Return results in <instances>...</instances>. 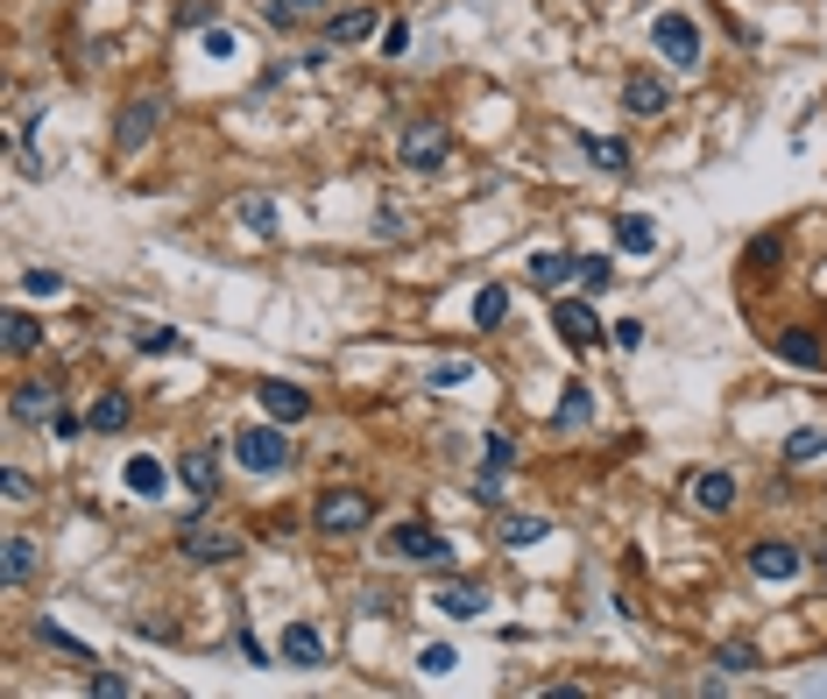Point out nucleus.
Masks as SVG:
<instances>
[{
	"mask_svg": "<svg viewBox=\"0 0 827 699\" xmlns=\"http://www.w3.org/2000/svg\"><path fill=\"white\" fill-rule=\"evenodd\" d=\"M382 558H396V566H453V537L432 530V523H390Z\"/></svg>",
	"mask_w": 827,
	"mask_h": 699,
	"instance_id": "f257e3e1",
	"label": "nucleus"
},
{
	"mask_svg": "<svg viewBox=\"0 0 827 699\" xmlns=\"http://www.w3.org/2000/svg\"><path fill=\"white\" fill-rule=\"evenodd\" d=\"M369 523H375V502L361 495V488H325L312 502V530L319 537H361Z\"/></svg>",
	"mask_w": 827,
	"mask_h": 699,
	"instance_id": "f03ea898",
	"label": "nucleus"
},
{
	"mask_svg": "<svg viewBox=\"0 0 827 699\" xmlns=\"http://www.w3.org/2000/svg\"><path fill=\"white\" fill-rule=\"evenodd\" d=\"M234 459L248 466V474H283L291 466V424H248V432L234 438Z\"/></svg>",
	"mask_w": 827,
	"mask_h": 699,
	"instance_id": "7ed1b4c3",
	"label": "nucleus"
},
{
	"mask_svg": "<svg viewBox=\"0 0 827 699\" xmlns=\"http://www.w3.org/2000/svg\"><path fill=\"white\" fill-rule=\"evenodd\" d=\"M396 155H403V170L432 178V170L453 163V128L446 121H411V128H403V142H396Z\"/></svg>",
	"mask_w": 827,
	"mask_h": 699,
	"instance_id": "20e7f679",
	"label": "nucleus"
},
{
	"mask_svg": "<svg viewBox=\"0 0 827 699\" xmlns=\"http://www.w3.org/2000/svg\"><path fill=\"white\" fill-rule=\"evenodd\" d=\"M178 551L191 558V566H226V558H241V537L234 530H213V523H205V502H191V523H184Z\"/></svg>",
	"mask_w": 827,
	"mask_h": 699,
	"instance_id": "39448f33",
	"label": "nucleus"
},
{
	"mask_svg": "<svg viewBox=\"0 0 827 699\" xmlns=\"http://www.w3.org/2000/svg\"><path fill=\"white\" fill-rule=\"evenodd\" d=\"M650 43H658V57L672 71H694L700 64V29H694V14H658L650 22Z\"/></svg>",
	"mask_w": 827,
	"mask_h": 699,
	"instance_id": "423d86ee",
	"label": "nucleus"
},
{
	"mask_svg": "<svg viewBox=\"0 0 827 699\" xmlns=\"http://www.w3.org/2000/svg\"><path fill=\"white\" fill-rule=\"evenodd\" d=\"M679 488H686V502H694L700 516H728V509H736V474H728V466H694Z\"/></svg>",
	"mask_w": 827,
	"mask_h": 699,
	"instance_id": "0eeeda50",
	"label": "nucleus"
},
{
	"mask_svg": "<svg viewBox=\"0 0 827 699\" xmlns=\"http://www.w3.org/2000/svg\"><path fill=\"white\" fill-rule=\"evenodd\" d=\"M157 128H163V100H157V92H134V100L121 107V121H113V149L134 155V149L149 142V134H157Z\"/></svg>",
	"mask_w": 827,
	"mask_h": 699,
	"instance_id": "6e6552de",
	"label": "nucleus"
},
{
	"mask_svg": "<svg viewBox=\"0 0 827 699\" xmlns=\"http://www.w3.org/2000/svg\"><path fill=\"white\" fill-rule=\"evenodd\" d=\"M552 333H559L573 354H587V346H602L608 325L594 318V304H587V297H559V304H552Z\"/></svg>",
	"mask_w": 827,
	"mask_h": 699,
	"instance_id": "1a4fd4ad",
	"label": "nucleus"
},
{
	"mask_svg": "<svg viewBox=\"0 0 827 699\" xmlns=\"http://www.w3.org/2000/svg\"><path fill=\"white\" fill-rule=\"evenodd\" d=\"M749 573H757L764 587H793V579L806 573V551H799V544L764 537V544H749Z\"/></svg>",
	"mask_w": 827,
	"mask_h": 699,
	"instance_id": "9d476101",
	"label": "nucleus"
},
{
	"mask_svg": "<svg viewBox=\"0 0 827 699\" xmlns=\"http://www.w3.org/2000/svg\"><path fill=\"white\" fill-rule=\"evenodd\" d=\"M432 608L453 615V621H481V615H488V587H481V579H438Z\"/></svg>",
	"mask_w": 827,
	"mask_h": 699,
	"instance_id": "9b49d317",
	"label": "nucleus"
},
{
	"mask_svg": "<svg viewBox=\"0 0 827 699\" xmlns=\"http://www.w3.org/2000/svg\"><path fill=\"white\" fill-rule=\"evenodd\" d=\"M623 107L637 113V121H658V113L672 107V85L658 71H623Z\"/></svg>",
	"mask_w": 827,
	"mask_h": 699,
	"instance_id": "f8f14e48",
	"label": "nucleus"
},
{
	"mask_svg": "<svg viewBox=\"0 0 827 699\" xmlns=\"http://www.w3.org/2000/svg\"><path fill=\"white\" fill-rule=\"evenodd\" d=\"M178 480L191 488V502H213L220 495V453L213 445H191V453L178 459Z\"/></svg>",
	"mask_w": 827,
	"mask_h": 699,
	"instance_id": "ddd939ff",
	"label": "nucleus"
},
{
	"mask_svg": "<svg viewBox=\"0 0 827 699\" xmlns=\"http://www.w3.org/2000/svg\"><path fill=\"white\" fill-rule=\"evenodd\" d=\"M255 396H262V417H276V424H304V417H312V396H304L297 382H262Z\"/></svg>",
	"mask_w": 827,
	"mask_h": 699,
	"instance_id": "4468645a",
	"label": "nucleus"
},
{
	"mask_svg": "<svg viewBox=\"0 0 827 699\" xmlns=\"http://www.w3.org/2000/svg\"><path fill=\"white\" fill-rule=\"evenodd\" d=\"M57 411H64V403H57L50 382H22V388L8 396V417H14V424H50Z\"/></svg>",
	"mask_w": 827,
	"mask_h": 699,
	"instance_id": "2eb2a0df",
	"label": "nucleus"
},
{
	"mask_svg": "<svg viewBox=\"0 0 827 699\" xmlns=\"http://www.w3.org/2000/svg\"><path fill=\"white\" fill-rule=\"evenodd\" d=\"M276 650H283V665H297V671H319L325 665V636L312 629V621H291Z\"/></svg>",
	"mask_w": 827,
	"mask_h": 699,
	"instance_id": "dca6fc26",
	"label": "nucleus"
},
{
	"mask_svg": "<svg viewBox=\"0 0 827 699\" xmlns=\"http://www.w3.org/2000/svg\"><path fill=\"white\" fill-rule=\"evenodd\" d=\"M369 36H375V8H340V14H325V50L369 43Z\"/></svg>",
	"mask_w": 827,
	"mask_h": 699,
	"instance_id": "f3484780",
	"label": "nucleus"
},
{
	"mask_svg": "<svg viewBox=\"0 0 827 699\" xmlns=\"http://www.w3.org/2000/svg\"><path fill=\"white\" fill-rule=\"evenodd\" d=\"M128 417H134V403H128V388H100L92 396V411H85V424L100 438H113V432H128Z\"/></svg>",
	"mask_w": 827,
	"mask_h": 699,
	"instance_id": "a211bd4d",
	"label": "nucleus"
},
{
	"mask_svg": "<svg viewBox=\"0 0 827 699\" xmlns=\"http://www.w3.org/2000/svg\"><path fill=\"white\" fill-rule=\"evenodd\" d=\"M531 283L559 297L566 283H581V255H552V247H545V255H531Z\"/></svg>",
	"mask_w": 827,
	"mask_h": 699,
	"instance_id": "6ab92c4d",
	"label": "nucleus"
},
{
	"mask_svg": "<svg viewBox=\"0 0 827 699\" xmlns=\"http://www.w3.org/2000/svg\"><path fill=\"white\" fill-rule=\"evenodd\" d=\"M778 361L785 367H820L827 346H820V333H806V325H785V333H778Z\"/></svg>",
	"mask_w": 827,
	"mask_h": 699,
	"instance_id": "aec40b11",
	"label": "nucleus"
},
{
	"mask_svg": "<svg viewBox=\"0 0 827 699\" xmlns=\"http://www.w3.org/2000/svg\"><path fill=\"white\" fill-rule=\"evenodd\" d=\"M121 480H128V495H163V488H170V466H163L157 453H134V459L121 466Z\"/></svg>",
	"mask_w": 827,
	"mask_h": 699,
	"instance_id": "412c9836",
	"label": "nucleus"
},
{
	"mask_svg": "<svg viewBox=\"0 0 827 699\" xmlns=\"http://www.w3.org/2000/svg\"><path fill=\"white\" fill-rule=\"evenodd\" d=\"M615 247H623V255H650V247H658L650 212H615Z\"/></svg>",
	"mask_w": 827,
	"mask_h": 699,
	"instance_id": "4be33fe9",
	"label": "nucleus"
},
{
	"mask_svg": "<svg viewBox=\"0 0 827 699\" xmlns=\"http://www.w3.org/2000/svg\"><path fill=\"white\" fill-rule=\"evenodd\" d=\"M552 424H559V432H587V424H594V388H587V382H566V396H559V411H552Z\"/></svg>",
	"mask_w": 827,
	"mask_h": 699,
	"instance_id": "5701e85b",
	"label": "nucleus"
},
{
	"mask_svg": "<svg viewBox=\"0 0 827 699\" xmlns=\"http://www.w3.org/2000/svg\"><path fill=\"white\" fill-rule=\"evenodd\" d=\"M581 155L602 170V178H623L629 170V142H608V134H581Z\"/></svg>",
	"mask_w": 827,
	"mask_h": 699,
	"instance_id": "b1692460",
	"label": "nucleus"
},
{
	"mask_svg": "<svg viewBox=\"0 0 827 699\" xmlns=\"http://www.w3.org/2000/svg\"><path fill=\"white\" fill-rule=\"evenodd\" d=\"M325 8H333V0H262V22L283 36V29H297L304 14H325Z\"/></svg>",
	"mask_w": 827,
	"mask_h": 699,
	"instance_id": "393cba45",
	"label": "nucleus"
},
{
	"mask_svg": "<svg viewBox=\"0 0 827 699\" xmlns=\"http://www.w3.org/2000/svg\"><path fill=\"white\" fill-rule=\"evenodd\" d=\"M0 573H8V587H29V579H36V544L8 537V544H0Z\"/></svg>",
	"mask_w": 827,
	"mask_h": 699,
	"instance_id": "a878e982",
	"label": "nucleus"
},
{
	"mask_svg": "<svg viewBox=\"0 0 827 699\" xmlns=\"http://www.w3.org/2000/svg\"><path fill=\"white\" fill-rule=\"evenodd\" d=\"M474 325H481V333H495V325H510V290H503V283L474 290Z\"/></svg>",
	"mask_w": 827,
	"mask_h": 699,
	"instance_id": "bb28decb",
	"label": "nucleus"
},
{
	"mask_svg": "<svg viewBox=\"0 0 827 699\" xmlns=\"http://www.w3.org/2000/svg\"><path fill=\"white\" fill-rule=\"evenodd\" d=\"M36 346H43V325H36V311L14 304V311H8V354L22 361V354H36Z\"/></svg>",
	"mask_w": 827,
	"mask_h": 699,
	"instance_id": "cd10ccee",
	"label": "nucleus"
},
{
	"mask_svg": "<svg viewBox=\"0 0 827 699\" xmlns=\"http://www.w3.org/2000/svg\"><path fill=\"white\" fill-rule=\"evenodd\" d=\"M495 537H503L510 551H524V544H545L552 537V523L545 516H503V530H495Z\"/></svg>",
	"mask_w": 827,
	"mask_h": 699,
	"instance_id": "c85d7f7f",
	"label": "nucleus"
},
{
	"mask_svg": "<svg viewBox=\"0 0 827 699\" xmlns=\"http://www.w3.org/2000/svg\"><path fill=\"white\" fill-rule=\"evenodd\" d=\"M241 226L255 233V241H276V226H283V212L269 205V199H241Z\"/></svg>",
	"mask_w": 827,
	"mask_h": 699,
	"instance_id": "c756f323",
	"label": "nucleus"
},
{
	"mask_svg": "<svg viewBox=\"0 0 827 699\" xmlns=\"http://www.w3.org/2000/svg\"><path fill=\"white\" fill-rule=\"evenodd\" d=\"M820 453H827V432H820V424H799V432H785V459H793V466L820 459Z\"/></svg>",
	"mask_w": 827,
	"mask_h": 699,
	"instance_id": "7c9ffc66",
	"label": "nucleus"
},
{
	"mask_svg": "<svg viewBox=\"0 0 827 699\" xmlns=\"http://www.w3.org/2000/svg\"><path fill=\"white\" fill-rule=\"evenodd\" d=\"M481 466H488V474H510V466H516V438L488 432V438H481Z\"/></svg>",
	"mask_w": 827,
	"mask_h": 699,
	"instance_id": "2f4dec72",
	"label": "nucleus"
},
{
	"mask_svg": "<svg viewBox=\"0 0 827 699\" xmlns=\"http://www.w3.org/2000/svg\"><path fill=\"white\" fill-rule=\"evenodd\" d=\"M134 346H142V354H184V333H170V325H134Z\"/></svg>",
	"mask_w": 827,
	"mask_h": 699,
	"instance_id": "473e14b6",
	"label": "nucleus"
},
{
	"mask_svg": "<svg viewBox=\"0 0 827 699\" xmlns=\"http://www.w3.org/2000/svg\"><path fill=\"white\" fill-rule=\"evenodd\" d=\"M581 290H587V297L615 290V262H608V255H581Z\"/></svg>",
	"mask_w": 827,
	"mask_h": 699,
	"instance_id": "72a5a7b5",
	"label": "nucleus"
},
{
	"mask_svg": "<svg viewBox=\"0 0 827 699\" xmlns=\"http://www.w3.org/2000/svg\"><path fill=\"white\" fill-rule=\"evenodd\" d=\"M36 644H43V650H64V657H92L85 644H79V636H71V629H57V621L43 615V621H36Z\"/></svg>",
	"mask_w": 827,
	"mask_h": 699,
	"instance_id": "f704fd0d",
	"label": "nucleus"
},
{
	"mask_svg": "<svg viewBox=\"0 0 827 699\" xmlns=\"http://www.w3.org/2000/svg\"><path fill=\"white\" fill-rule=\"evenodd\" d=\"M460 382H474V361H467V354H453V361L432 367V388H438V396H446V388H460Z\"/></svg>",
	"mask_w": 827,
	"mask_h": 699,
	"instance_id": "c9c22d12",
	"label": "nucleus"
},
{
	"mask_svg": "<svg viewBox=\"0 0 827 699\" xmlns=\"http://www.w3.org/2000/svg\"><path fill=\"white\" fill-rule=\"evenodd\" d=\"M417 671H425V678H446V671H460V650H453V644L417 650Z\"/></svg>",
	"mask_w": 827,
	"mask_h": 699,
	"instance_id": "e433bc0d",
	"label": "nucleus"
},
{
	"mask_svg": "<svg viewBox=\"0 0 827 699\" xmlns=\"http://www.w3.org/2000/svg\"><path fill=\"white\" fill-rule=\"evenodd\" d=\"M403 233H411V212H403V205H382V212H375V241H403Z\"/></svg>",
	"mask_w": 827,
	"mask_h": 699,
	"instance_id": "4c0bfd02",
	"label": "nucleus"
},
{
	"mask_svg": "<svg viewBox=\"0 0 827 699\" xmlns=\"http://www.w3.org/2000/svg\"><path fill=\"white\" fill-rule=\"evenodd\" d=\"M22 290L29 297H64V276L57 269H22Z\"/></svg>",
	"mask_w": 827,
	"mask_h": 699,
	"instance_id": "58836bf2",
	"label": "nucleus"
},
{
	"mask_svg": "<svg viewBox=\"0 0 827 699\" xmlns=\"http://www.w3.org/2000/svg\"><path fill=\"white\" fill-rule=\"evenodd\" d=\"M403 50H411V22H403V14H396V22L382 29V57H403Z\"/></svg>",
	"mask_w": 827,
	"mask_h": 699,
	"instance_id": "ea45409f",
	"label": "nucleus"
},
{
	"mask_svg": "<svg viewBox=\"0 0 827 699\" xmlns=\"http://www.w3.org/2000/svg\"><path fill=\"white\" fill-rule=\"evenodd\" d=\"M85 692H100V699H121V692H128V678H121V671H92V678H85Z\"/></svg>",
	"mask_w": 827,
	"mask_h": 699,
	"instance_id": "a19ab883",
	"label": "nucleus"
},
{
	"mask_svg": "<svg viewBox=\"0 0 827 699\" xmlns=\"http://www.w3.org/2000/svg\"><path fill=\"white\" fill-rule=\"evenodd\" d=\"M213 8H220V0H178V22L199 29V22H213Z\"/></svg>",
	"mask_w": 827,
	"mask_h": 699,
	"instance_id": "79ce46f5",
	"label": "nucleus"
},
{
	"mask_svg": "<svg viewBox=\"0 0 827 699\" xmlns=\"http://www.w3.org/2000/svg\"><path fill=\"white\" fill-rule=\"evenodd\" d=\"M722 671H757V650H749V644H728V650H722Z\"/></svg>",
	"mask_w": 827,
	"mask_h": 699,
	"instance_id": "37998d69",
	"label": "nucleus"
},
{
	"mask_svg": "<svg viewBox=\"0 0 827 699\" xmlns=\"http://www.w3.org/2000/svg\"><path fill=\"white\" fill-rule=\"evenodd\" d=\"M0 495H8V502H29V474H22V466H8V474H0Z\"/></svg>",
	"mask_w": 827,
	"mask_h": 699,
	"instance_id": "c03bdc74",
	"label": "nucleus"
},
{
	"mask_svg": "<svg viewBox=\"0 0 827 699\" xmlns=\"http://www.w3.org/2000/svg\"><path fill=\"white\" fill-rule=\"evenodd\" d=\"M50 432H57V438H79V432H92V424H85L79 411H57V417H50Z\"/></svg>",
	"mask_w": 827,
	"mask_h": 699,
	"instance_id": "a18cd8bd",
	"label": "nucleus"
},
{
	"mask_svg": "<svg viewBox=\"0 0 827 699\" xmlns=\"http://www.w3.org/2000/svg\"><path fill=\"white\" fill-rule=\"evenodd\" d=\"M495 495H503V474H488V466H481V480H474V502H488V509H495Z\"/></svg>",
	"mask_w": 827,
	"mask_h": 699,
	"instance_id": "49530a36",
	"label": "nucleus"
},
{
	"mask_svg": "<svg viewBox=\"0 0 827 699\" xmlns=\"http://www.w3.org/2000/svg\"><path fill=\"white\" fill-rule=\"evenodd\" d=\"M615 346H623V354H629V346H644V325H637V318H623V325H615Z\"/></svg>",
	"mask_w": 827,
	"mask_h": 699,
	"instance_id": "de8ad7c7",
	"label": "nucleus"
},
{
	"mask_svg": "<svg viewBox=\"0 0 827 699\" xmlns=\"http://www.w3.org/2000/svg\"><path fill=\"white\" fill-rule=\"evenodd\" d=\"M205 57H234V36H226V29H205Z\"/></svg>",
	"mask_w": 827,
	"mask_h": 699,
	"instance_id": "09e8293b",
	"label": "nucleus"
}]
</instances>
